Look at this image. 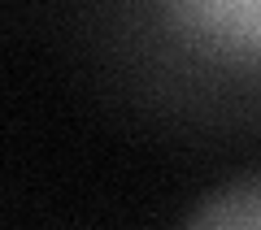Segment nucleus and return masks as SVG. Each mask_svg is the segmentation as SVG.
Here are the masks:
<instances>
[{
	"label": "nucleus",
	"mask_w": 261,
	"mask_h": 230,
	"mask_svg": "<svg viewBox=\"0 0 261 230\" xmlns=\"http://www.w3.org/2000/svg\"><path fill=\"white\" fill-rule=\"evenodd\" d=\"M174 22L214 56H261V0H170Z\"/></svg>",
	"instance_id": "1"
},
{
	"label": "nucleus",
	"mask_w": 261,
	"mask_h": 230,
	"mask_svg": "<svg viewBox=\"0 0 261 230\" xmlns=\"http://www.w3.org/2000/svg\"><path fill=\"white\" fill-rule=\"evenodd\" d=\"M187 221L192 226H205V230H222V226L226 230H257L261 226V174L226 183L222 191H214Z\"/></svg>",
	"instance_id": "2"
}]
</instances>
